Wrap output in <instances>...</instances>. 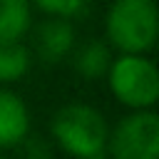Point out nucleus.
I'll return each instance as SVG.
<instances>
[{
  "label": "nucleus",
  "mask_w": 159,
  "mask_h": 159,
  "mask_svg": "<svg viewBox=\"0 0 159 159\" xmlns=\"http://www.w3.org/2000/svg\"><path fill=\"white\" fill-rule=\"evenodd\" d=\"M72 57V67L80 77L84 80H99L107 75L109 62H112V47L109 42L102 40H87L80 47L75 45V50L70 52Z\"/></svg>",
  "instance_id": "7"
},
{
  "label": "nucleus",
  "mask_w": 159,
  "mask_h": 159,
  "mask_svg": "<svg viewBox=\"0 0 159 159\" xmlns=\"http://www.w3.org/2000/svg\"><path fill=\"white\" fill-rule=\"evenodd\" d=\"M22 152H25V159H52V149H50V144L45 142V139H40V137H25L22 139Z\"/></svg>",
  "instance_id": "11"
},
{
  "label": "nucleus",
  "mask_w": 159,
  "mask_h": 159,
  "mask_svg": "<svg viewBox=\"0 0 159 159\" xmlns=\"http://www.w3.org/2000/svg\"><path fill=\"white\" fill-rule=\"evenodd\" d=\"M75 45H77V35L67 17L47 15V20H42L35 27L32 50L45 65H57V62L67 60L70 52L75 50Z\"/></svg>",
  "instance_id": "5"
},
{
  "label": "nucleus",
  "mask_w": 159,
  "mask_h": 159,
  "mask_svg": "<svg viewBox=\"0 0 159 159\" xmlns=\"http://www.w3.org/2000/svg\"><path fill=\"white\" fill-rule=\"evenodd\" d=\"M104 77L119 104L129 109H154L159 99V72L147 55L119 52V57H112Z\"/></svg>",
  "instance_id": "3"
},
{
  "label": "nucleus",
  "mask_w": 159,
  "mask_h": 159,
  "mask_svg": "<svg viewBox=\"0 0 159 159\" xmlns=\"http://www.w3.org/2000/svg\"><path fill=\"white\" fill-rule=\"evenodd\" d=\"M109 159H159V117L154 109H132L107 134Z\"/></svg>",
  "instance_id": "4"
},
{
  "label": "nucleus",
  "mask_w": 159,
  "mask_h": 159,
  "mask_svg": "<svg viewBox=\"0 0 159 159\" xmlns=\"http://www.w3.org/2000/svg\"><path fill=\"white\" fill-rule=\"evenodd\" d=\"M84 159H109L104 152H99V154H92V157H84Z\"/></svg>",
  "instance_id": "12"
},
{
  "label": "nucleus",
  "mask_w": 159,
  "mask_h": 159,
  "mask_svg": "<svg viewBox=\"0 0 159 159\" xmlns=\"http://www.w3.org/2000/svg\"><path fill=\"white\" fill-rule=\"evenodd\" d=\"M30 2H32V7L42 10L45 15L67 17V20L77 17L87 5V0H30Z\"/></svg>",
  "instance_id": "10"
},
{
  "label": "nucleus",
  "mask_w": 159,
  "mask_h": 159,
  "mask_svg": "<svg viewBox=\"0 0 159 159\" xmlns=\"http://www.w3.org/2000/svg\"><path fill=\"white\" fill-rule=\"evenodd\" d=\"M50 134L65 154L84 159L104 152L109 124L97 107L84 102H70L52 114Z\"/></svg>",
  "instance_id": "1"
},
{
  "label": "nucleus",
  "mask_w": 159,
  "mask_h": 159,
  "mask_svg": "<svg viewBox=\"0 0 159 159\" xmlns=\"http://www.w3.org/2000/svg\"><path fill=\"white\" fill-rule=\"evenodd\" d=\"M30 134V109L25 99L0 87V149H15Z\"/></svg>",
  "instance_id": "6"
},
{
  "label": "nucleus",
  "mask_w": 159,
  "mask_h": 159,
  "mask_svg": "<svg viewBox=\"0 0 159 159\" xmlns=\"http://www.w3.org/2000/svg\"><path fill=\"white\" fill-rule=\"evenodd\" d=\"M32 65V52L22 40H10L0 42V84H10L22 80L30 72Z\"/></svg>",
  "instance_id": "9"
},
{
  "label": "nucleus",
  "mask_w": 159,
  "mask_h": 159,
  "mask_svg": "<svg viewBox=\"0 0 159 159\" xmlns=\"http://www.w3.org/2000/svg\"><path fill=\"white\" fill-rule=\"evenodd\" d=\"M159 32L154 0H112L104 15V35L109 47L119 52L147 55Z\"/></svg>",
  "instance_id": "2"
},
{
  "label": "nucleus",
  "mask_w": 159,
  "mask_h": 159,
  "mask_svg": "<svg viewBox=\"0 0 159 159\" xmlns=\"http://www.w3.org/2000/svg\"><path fill=\"white\" fill-rule=\"evenodd\" d=\"M0 159H7V157H2V154H0Z\"/></svg>",
  "instance_id": "13"
},
{
  "label": "nucleus",
  "mask_w": 159,
  "mask_h": 159,
  "mask_svg": "<svg viewBox=\"0 0 159 159\" xmlns=\"http://www.w3.org/2000/svg\"><path fill=\"white\" fill-rule=\"evenodd\" d=\"M32 27L30 0H0V42L22 40Z\"/></svg>",
  "instance_id": "8"
}]
</instances>
